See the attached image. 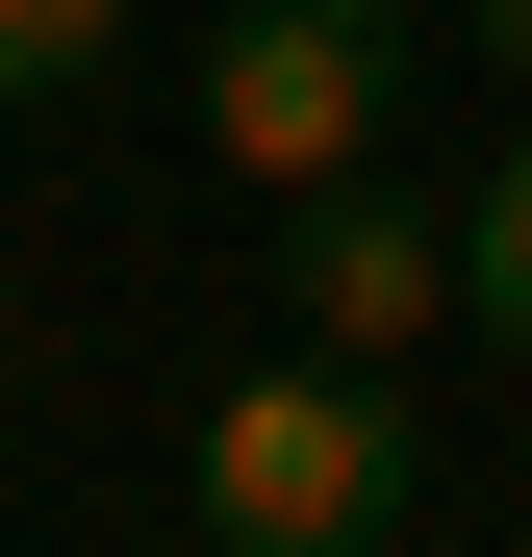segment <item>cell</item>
Masks as SVG:
<instances>
[{"label":"cell","mask_w":532,"mask_h":557,"mask_svg":"<svg viewBox=\"0 0 532 557\" xmlns=\"http://www.w3.org/2000/svg\"><path fill=\"white\" fill-rule=\"evenodd\" d=\"M406 127V0H203V152L228 177H330Z\"/></svg>","instance_id":"2"},{"label":"cell","mask_w":532,"mask_h":557,"mask_svg":"<svg viewBox=\"0 0 532 557\" xmlns=\"http://www.w3.org/2000/svg\"><path fill=\"white\" fill-rule=\"evenodd\" d=\"M76 76H127V0H0V102H76Z\"/></svg>","instance_id":"5"},{"label":"cell","mask_w":532,"mask_h":557,"mask_svg":"<svg viewBox=\"0 0 532 557\" xmlns=\"http://www.w3.org/2000/svg\"><path fill=\"white\" fill-rule=\"evenodd\" d=\"M280 305L330 330V355H406L457 330V203H431V177H381V152H330V177H280Z\"/></svg>","instance_id":"3"},{"label":"cell","mask_w":532,"mask_h":557,"mask_svg":"<svg viewBox=\"0 0 532 557\" xmlns=\"http://www.w3.org/2000/svg\"><path fill=\"white\" fill-rule=\"evenodd\" d=\"M457 330H482V355H532V127L457 177Z\"/></svg>","instance_id":"4"},{"label":"cell","mask_w":532,"mask_h":557,"mask_svg":"<svg viewBox=\"0 0 532 557\" xmlns=\"http://www.w3.org/2000/svg\"><path fill=\"white\" fill-rule=\"evenodd\" d=\"M457 26H482V51H507V102H532V0H457Z\"/></svg>","instance_id":"6"},{"label":"cell","mask_w":532,"mask_h":557,"mask_svg":"<svg viewBox=\"0 0 532 557\" xmlns=\"http://www.w3.org/2000/svg\"><path fill=\"white\" fill-rule=\"evenodd\" d=\"M431 507V456H406V406H381V355H280V381H203V431H177V532L203 557H381Z\"/></svg>","instance_id":"1"}]
</instances>
